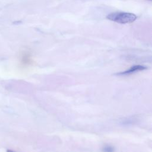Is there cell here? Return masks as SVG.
Returning <instances> with one entry per match:
<instances>
[{
	"label": "cell",
	"mask_w": 152,
	"mask_h": 152,
	"mask_svg": "<svg viewBox=\"0 0 152 152\" xmlns=\"http://www.w3.org/2000/svg\"><path fill=\"white\" fill-rule=\"evenodd\" d=\"M107 19L120 24L131 23L137 19V15L126 12H115L108 14Z\"/></svg>",
	"instance_id": "obj_1"
},
{
	"label": "cell",
	"mask_w": 152,
	"mask_h": 152,
	"mask_svg": "<svg viewBox=\"0 0 152 152\" xmlns=\"http://www.w3.org/2000/svg\"><path fill=\"white\" fill-rule=\"evenodd\" d=\"M145 69H146L145 66L141 65H134V66H131L128 70H126L125 71H124L122 72H120L118 74L119 75H128V74H130L134 73V72H137V71L144 70Z\"/></svg>",
	"instance_id": "obj_2"
},
{
	"label": "cell",
	"mask_w": 152,
	"mask_h": 152,
	"mask_svg": "<svg viewBox=\"0 0 152 152\" xmlns=\"http://www.w3.org/2000/svg\"><path fill=\"white\" fill-rule=\"evenodd\" d=\"M7 152H14V151H12V150H7Z\"/></svg>",
	"instance_id": "obj_3"
}]
</instances>
